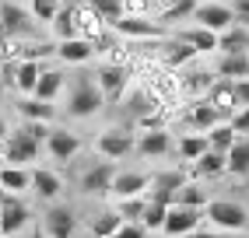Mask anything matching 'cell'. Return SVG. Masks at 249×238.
<instances>
[{
	"instance_id": "obj_1",
	"label": "cell",
	"mask_w": 249,
	"mask_h": 238,
	"mask_svg": "<svg viewBox=\"0 0 249 238\" xmlns=\"http://www.w3.org/2000/svg\"><path fill=\"white\" fill-rule=\"evenodd\" d=\"M106 109V98L98 91L95 74H74L67 81V91H63V112L71 119H95Z\"/></svg>"
},
{
	"instance_id": "obj_2",
	"label": "cell",
	"mask_w": 249,
	"mask_h": 238,
	"mask_svg": "<svg viewBox=\"0 0 249 238\" xmlns=\"http://www.w3.org/2000/svg\"><path fill=\"white\" fill-rule=\"evenodd\" d=\"M204 217H207L211 228H218L225 235L249 231V207L242 200H231V196H211V203L204 207Z\"/></svg>"
},
{
	"instance_id": "obj_3",
	"label": "cell",
	"mask_w": 249,
	"mask_h": 238,
	"mask_svg": "<svg viewBox=\"0 0 249 238\" xmlns=\"http://www.w3.org/2000/svg\"><path fill=\"white\" fill-rule=\"evenodd\" d=\"M95 154L106 158V161H123V158H130V154H137V130L130 126V123L106 126V130L95 137Z\"/></svg>"
},
{
	"instance_id": "obj_4",
	"label": "cell",
	"mask_w": 249,
	"mask_h": 238,
	"mask_svg": "<svg viewBox=\"0 0 249 238\" xmlns=\"http://www.w3.org/2000/svg\"><path fill=\"white\" fill-rule=\"evenodd\" d=\"M95 81H98V91H102L106 105H120L123 95L130 91V84H134V74H130V67H120V63H98L95 70Z\"/></svg>"
},
{
	"instance_id": "obj_5",
	"label": "cell",
	"mask_w": 249,
	"mask_h": 238,
	"mask_svg": "<svg viewBox=\"0 0 249 238\" xmlns=\"http://www.w3.org/2000/svg\"><path fill=\"white\" fill-rule=\"evenodd\" d=\"M39 154H42V144L28 133V126L21 123V126H11V133L4 137V161L7 165H28L32 168V161H39Z\"/></svg>"
},
{
	"instance_id": "obj_6",
	"label": "cell",
	"mask_w": 249,
	"mask_h": 238,
	"mask_svg": "<svg viewBox=\"0 0 249 238\" xmlns=\"http://www.w3.org/2000/svg\"><path fill=\"white\" fill-rule=\"evenodd\" d=\"M116 161H106V158H98L91 161L85 172L77 175V193L81 196H109L112 193V179H116Z\"/></svg>"
},
{
	"instance_id": "obj_7",
	"label": "cell",
	"mask_w": 249,
	"mask_h": 238,
	"mask_svg": "<svg viewBox=\"0 0 249 238\" xmlns=\"http://www.w3.org/2000/svg\"><path fill=\"white\" fill-rule=\"evenodd\" d=\"M207 217L200 207H186V203H169V214H165V224H161V235L165 238H186L190 231L204 228Z\"/></svg>"
},
{
	"instance_id": "obj_8",
	"label": "cell",
	"mask_w": 249,
	"mask_h": 238,
	"mask_svg": "<svg viewBox=\"0 0 249 238\" xmlns=\"http://www.w3.org/2000/svg\"><path fill=\"white\" fill-rule=\"evenodd\" d=\"M81 147H85V140H81L74 130H67V126H53V130H49V137H46V144H42V151L56 165H71Z\"/></svg>"
},
{
	"instance_id": "obj_9",
	"label": "cell",
	"mask_w": 249,
	"mask_h": 238,
	"mask_svg": "<svg viewBox=\"0 0 249 238\" xmlns=\"http://www.w3.org/2000/svg\"><path fill=\"white\" fill-rule=\"evenodd\" d=\"M190 21H196V25H204V28H211V32L221 35L225 28L235 25V11H231L228 0H200Z\"/></svg>"
},
{
	"instance_id": "obj_10",
	"label": "cell",
	"mask_w": 249,
	"mask_h": 238,
	"mask_svg": "<svg viewBox=\"0 0 249 238\" xmlns=\"http://www.w3.org/2000/svg\"><path fill=\"white\" fill-rule=\"evenodd\" d=\"M32 11L21 7L18 0H0V28L7 35H18V39H36V25H32Z\"/></svg>"
},
{
	"instance_id": "obj_11",
	"label": "cell",
	"mask_w": 249,
	"mask_h": 238,
	"mask_svg": "<svg viewBox=\"0 0 249 238\" xmlns=\"http://www.w3.org/2000/svg\"><path fill=\"white\" fill-rule=\"evenodd\" d=\"M112 28L120 32L126 42H158V39L169 35V28H165L161 21H155V18H126V14Z\"/></svg>"
},
{
	"instance_id": "obj_12",
	"label": "cell",
	"mask_w": 249,
	"mask_h": 238,
	"mask_svg": "<svg viewBox=\"0 0 249 238\" xmlns=\"http://www.w3.org/2000/svg\"><path fill=\"white\" fill-rule=\"evenodd\" d=\"M137 154L147 158V161H158V158L176 154V137L169 133V126L141 130V137H137Z\"/></svg>"
},
{
	"instance_id": "obj_13",
	"label": "cell",
	"mask_w": 249,
	"mask_h": 238,
	"mask_svg": "<svg viewBox=\"0 0 249 238\" xmlns=\"http://www.w3.org/2000/svg\"><path fill=\"white\" fill-rule=\"evenodd\" d=\"M42 231L46 238H74L77 231V214L67 207V203H49L46 214H42Z\"/></svg>"
},
{
	"instance_id": "obj_14",
	"label": "cell",
	"mask_w": 249,
	"mask_h": 238,
	"mask_svg": "<svg viewBox=\"0 0 249 238\" xmlns=\"http://www.w3.org/2000/svg\"><path fill=\"white\" fill-rule=\"evenodd\" d=\"M214 81H218V70L214 67H186V70L179 74V84H182V98L186 102H196V98H207V91L214 88Z\"/></svg>"
},
{
	"instance_id": "obj_15",
	"label": "cell",
	"mask_w": 249,
	"mask_h": 238,
	"mask_svg": "<svg viewBox=\"0 0 249 238\" xmlns=\"http://www.w3.org/2000/svg\"><path fill=\"white\" fill-rule=\"evenodd\" d=\"M147 186H151V172H141V168H120V172H116V179H112L109 200L147 196Z\"/></svg>"
},
{
	"instance_id": "obj_16",
	"label": "cell",
	"mask_w": 249,
	"mask_h": 238,
	"mask_svg": "<svg viewBox=\"0 0 249 238\" xmlns=\"http://www.w3.org/2000/svg\"><path fill=\"white\" fill-rule=\"evenodd\" d=\"M186 168V175L190 179H200V182H214V179H221V175H228V161H225V151H214V147H207L196 161H190V165H182Z\"/></svg>"
},
{
	"instance_id": "obj_17",
	"label": "cell",
	"mask_w": 249,
	"mask_h": 238,
	"mask_svg": "<svg viewBox=\"0 0 249 238\" xmlns=\"http://www.w3.org/2000/svg\"><path fill=\"white\" fill-rule=\"evenodd\" d=\"M218 123H225V119H221V112L214 109L207 98H196V102H190V105L182 109V126L193 130V133H207L211 126H218Z\"/></svg>"
},
{
	"instance_id": "obj_18",
	"label": "cell",
	"mask_w": 249,
	"mask_h": 238,
	"mask_svg": "<svg viewBox=\"0 0 249 238\" xmlns=\"http://www.w3.org/2000/svg\"><path fill=\"white\" fill-rule=\"evenodd\" d=\"M67 189V182H63L60 172L53 168H42V165H32V193H36L42 203H56Z\"/></svg>"
},
{
	"instance_id": "obj_19",
	"label": "cell",
	"mask_w": 249,
	"mask_h": 238,
	"mask_svg": "<svg viewBox=\"0 0 249 238\" xmlns=\"http://www.w3.org/2000/svg\"><path fill=\"white\" fill-rule=\"evenodd\" d=\"M186 168H172V172H155L151 175V186H147V200H158V203H172L179 186L186 182Z\"/></svg>"
},
{
	"instance_id": "obj_20",
	"label": "cell",
	"mask_w": 249,
	"mask_h": 238,
	"mask_svg": "<svg viewBox=\"0 0 249 238\" xmlns=\"http://www.w3.org/2000/svg\"><path fill=\"white\" fill-rule=\"evenodd\" d=\"M0 210H4V235L7 238H14L25 228H32V207L21 196H7L4 203H0Z\"/></svg>"
},
{
	"instance_id": "obj_21",
	"label": "cell",
	"mask_w": 249,
	"mask_h": 238,
	"mask_svg": "<svg viewBox=\"0 0 249 238\" xmlns=\"http://www.w3.org/2000/svg\"><path fill=\"white\" fill-rule=\"evenodd\" d=\"M172 35H179L186 46H193L200 56H211V53H218V32H211V28H204V25H196V21H190V25H179Z\"/></svg>"
},
{
	"instance_id": "obj_22",
	"label": "cell",
	"mask_w": 249,
	"mask_h": 238,
	"mask_svg": "<svg viewBox=\"0 0 249 238\" xmlns=\"http://www.w3.org/2000/svg\"><path fill=\"white\" fill-rule=\"evenodd\" d=\"M56 60L60 63H67V67H85V63H91L95 60V42H88V39H60L56 42Z\"/></svg>"
},
{
	"instance_id": "obj_23",
	"label": "cell",
	"mask_w": 249,
	"mask_h": 238,
	"mask_svg": "<svg viewBox=\"0 0 249 238\" xmlns=\"http://www.w3.org/2000/svg\"><path fill=\"white\" fill-rule=\"evenodd\" d=\"M207 102L221 112V119H231V116H235V109H239V98H235V81L218 77V81H214V88L207 91Z\"/></svg>"
},
{
	"instance_id": "obj_24",
	"label": "cell",
	"mask_w": 249,
	"mask_h": 238,
	"mask_svg": "<svg viewBox=\"0 0 249 238\" xmlns=\"http://www.w3.org/2000/svg\"><path fill=\"white\" fill-rule=\"evenodd\" d=\"M18 116H21V123H53L56 102H42L36 95H21L18 98Z\"/></svg>"
},
{
	"instance_id": "obj_25",
	"label": "cell",
	"mask_w": 249,
	"mask_h": 238,
	"mask_svg": "<svg viewBox=\"0 0 249 238\" xmlns=\"http://www.w3.org/2000/svg\"><path fill=\"white\" fill-rule=\"evenodd\" d=\"M109 28H112V25H106V18H102L91 4H81V7H77V35H81V39L98 42Z\"/></svg>"
},
{
	"instance_id": "obj_26",
	"label": "cell",
	"mask_w": 249,
	"mask_h": 238,
	"mask_svg": "<svg viewBox=\"0 0 249 238\" xmlns=\"http://www.w3.org/2000/svg\"><path fill=\"white\" fill-rule=\"evenodd\" d=\"M67 81H71V77L63 74L60 67H46L32 95H36V98H42V102H56V98H63V91H67Z\"/></svg>"
},
{
	"instance_id": "obj_27",
	"label": "cell",
	"mask_w": 249,
	"mask_h": 238,
	"mask_svg": "<svg viewBox=\"0 0 249 238\" xmlns=\"http://www.w3.org/2000/svg\"><path fill=\"white\" fill-rule=\"evenodd\" d=\"M0 186L11 193V196H21L32 193V168L28 165H0Z\"/></svg>"
},
{
	"instance_id": "obj_28",
	"label": "cell",
	"mask_w": 249,
	"mask_h": 238,
	"mask_svg": "<svg viewBox=\"0 0 249 238\" xmlns=\"http://www.w3.org/2000/svg\"><path fill=\"white\" fill-rule=\"evenodd\" d=\"M211 144H207V133H193V130H182L179 137H176V158L182 161V165H190V161H196L207 151Z\"/></svg>"
},
{
	"instance_id": "obj_29",
	"label": "cell",
	"mask_w": 249,
	"mask_h": 238,
	"mask_svg": "<svg viewBox=\"0 0 249 238\" xmlns=\"http://www.w3.org/2000/svg\"><path fill=\"white\" fill-rule=\"evenodd\" d=\"M214 70H218V77L242 81V77H249V53H218Z\"/></svg>"
},
{
	"instance_id": "obj_30",
	"label": "cell",
	"mask_w": 249,
	"mask_h": 238,
	"mask_svg": "<svg viewBox=\"0 0 249 238\" xmlns=\"http://www.w3.org/2000/svg\"><path fill=\"white\" fill-rule=\"evenodd\" d=\"M123 228V217L116 214V207L109 203L106 210H98V214H91V221H88V231H91V238H116V231Z\"/></svg>"
},
{
	"instance_id": "obj_31",
	"label": "cell",
	"mask_w": 249,
	"mask_h": 238,
	"mask_svg": "<svg viewBox=\"0 0 249 238\" xmlns=\"http://www.w3.org/2000/svg\"><path fill=\"white\" fill-rule=\"evenodd\" d=\"M42 60H18V70H14V91L18 95H32L36 91V84L42 77Z\"/></svg>"
},
{
	"instance_id": "obj_32",
	"label": "cell",
	"mask_w": 249,
	"mask_h": 238,
	"mask_svg": "<svg viewBox=\"0 0 249 238\" xmlns=\"http://www.w3.org/2000/svg\"><path fill=\"white\" fill-rule=\"evenodd\" d=\"M225 161H228V175L231 179H249V137H239L231 144Z\"/></svg>"
},
{
	"instance_id": "obj_33",
	"label": "cell",
	"mask_w": 249,
	"mask_h": 238,
	"mask_svg": "<svg viewBox=\"0 0 249 238\" xmlns=\"http://www.w3.org/2000/svg\"><path fill=\"white\" fill-rule=\"evenodd\" d=\"M172 203H186V207H207L211 203V189H207V182H200V179H186L179 186V193H176V200Z\"/></svg>"
},
{
	"instance_id": "obj_34",
	"label": "cell",
	"mask_w": 249,
	"mask_h": 238,
	"mask_svg": "<svg viewBox=\"0 0 249 238\" xmlns=\"http://www.w3.org/2000/svg\"><path fill=\"white\" fill-rule=\"evenodd\" d=\"M49 32H53V39H77V7L74 4H63L56 11V18L49 21Z\"/></svg>"
},
{
	"instance_id": "obj_35",
	"label": "cell",
	"mask_w": 249,
	"mask_h": 238,
	"mask_svg": "<svg viewBox=\"0 0 249 238\" xmlns=\"http://www.w3.org/2000/svg\"><path fill=\"white\" fill-rule=\"evenodd\" d=\"M218 53H249V25H231L218 35Z\"/></svg>"
},
{
	"instance_id": "obj_36",
	"label": "cell",
	"mask_w": 249,
	"mask_h": 238,
	"mask_svg": "<svg viewBox=\"0 0 249 238\" xmlns=\"http://www.w3.org/2000/svg\"><path fill=\"white\" fill-rule=\"evenodd\" d=\"M165 214H169V203H158V200H147L144 203V214H141V224L147 228V231H158L161 235V224H165Z\"/></svg>"
},
{
	"instance_id": "obj_37",
	"label": "cell",
	"mask_w": 249,
	"mask_h": 238,
	"mask_svg": "<svg viewBox=\"0 0 249 238\" xmlns=\"http://www.w3.org/2000/svg\"><path fill=\"white\" fill-rule=\"evenodd\" d=\"M235 140H239V133L231 130V123H228V119H225V123H218V126H211V130H207V144H211L214 151H225V154H228V147L235 144Z\"/></svg>"
},
{
	"instance_id": "obj_38",
	"label": "cell",
	"mask_w": 249,
	"mask_h": 238,
	"mask_svg": "<svg viewBox=\"0 0 249 238\" xmlns=\"http://www.w3.org/2000/svg\"><path fill=\"white\" fill-rule=\"evenodd\" d=\"M112 207H116V214H120L123 221H141V214H144V203H147V196H126V200H109Z\"/></svg>"
},
{
	"instance_id": "obj_39",
	"label": "cell",
	"mask_w": 249,
	"mask_h": 238,
	"mask_svg": "<svg viewBox=\"0 0 249 238\" xmlns=\"http://www.w3.org/2000/svg\"><path fill=\"white\" fill-rule=\"evenodd\" d=\"M60 7H63V0H28L32 18H36V21H42V25H49V21H53Z\"/></svg>"
},
{
	"instance_id": "obj_40",
	"label": "cell",
	"mask_w": 249,
	"mask_h": 238,
	"mask_svg": "<svg viewBox=\"0 0 249 238\" xmlns=\"http://www.w3.org/2000/svg\"><path fill=\"white\" fill-rule=\"evenodd\" d=\"M88 4L106 18V25H116L123 18V0H88Z\"/></svg>"
},
{
	"instance_id": "obj_41",
	"label": "cell",
	"mask_w": 249,
	"mask_h": 238,
	"mask_svg": "<svg viewBox=\"0 0 249 238\" xmlns=\"http://www.w3.org/2000/svg\"><path fill=\"white\" fill-rule=\"evenodd\" d=\"M116 238H151V231H147L141 221H123V228L116 231Z\"/></svg>"
},
{
	"instance_id": "obj_42",
	"label": "cell",
	"mask_w": 249,
	"mask_h": 238,
	"mask_svg": "<svg viewBox=\"0 0 249 238\" xmlns=\"http://www.w3.org/2000/svg\"><path fill=\"white\" fill-rule=\"evenodd\" d=\"M228 123H231V130H235L239 137H249V105L246 109H235V116H231Z\"/></svg>"
},
{
	"instance_id": "obj_43",
	"label": "cell",
	"mask_w": 249,
	"mask_h": 238,
	"mask_svg": "<svg viewBox=\"0 0 249 238\" xmlns=\"http://www.w3.org/2000/svg\"><path fill=\"white\" fill-rule=\"evenodd\" d=\"M231 11H235V21L239 25H249V0H228Z\"/></svg>"
},
{
	"instance_id": "obj_44",
	"label": "cell",
	"mask_w": 249,
	"mask_h": 238,
	"mask_svg": "<svg viewBox=\"0 0 249 238\" xmlns=\"http://www.w3.org/2000/svg\"><path fill=\"white\" fill-rule=\"evenodd\" d=\"M235 98H239V109H246V105H249V77L235 81Z\"/></svg>"
},
{
	"instance_id": "obj_45",
	"label": "cell",
	"mask_w": 249,
	"mask_h": 238,
	"mask_svg": "<svg viewBox=\"0 0 249 238\" xmlns=\"http://www.w3.org/2000/svg\"><path fill=\"white\" fill-rule=\"evenodd\" d=\"M186 238H225V231H218V228H211V224H207V228H196V231H190Z\"/></svg>"
},
{
	"instance_id": "obj_46",
	"label": "cell",
	"mask_w": 249,
	"mask_h": 238,
	"mask_svg": "<svg viewBox=\"0 0 249 238\" xmlns=\"http://www.w3.org/2000/svg\"><path fill=\"white\" fill-rule=\"evenodd\" d=\"M28 238H46V231H42V224H32V231H28Z\"/></svg>"
},
{
	"instance_id": "obj_47",
	"label": "cell",
	"mask_w": 249,
	"mask_h": 238,
	"mask_svg": "<svg viewBox=\"0 0 249 238\" xmlns=\"http://www.w3.org/2000/svg\"><path fill=\"white\" fill-rule=\"evenodd\" d=\"M7 133H11V126L4 123V119H0V140H4V137H7Z\"/></svg>"
},
{
	"instance_id": "obj_48",
	"label": "cell",
	"mask_w": 249,
	"mask_h": 238,
	"mask_svg": "<svg viewBox=\"0 0 249 238\" xmlns=\"http://www.w3.org/2000/svg\"><path fill=\"white\" fill-rule=\"evenodd\" d=\"M4 98H7V84L0 81V105H4Z\"/></svg>"
},
{
	"instance_id": "obj_49",
	"label": "cell",
	"mask_w": 249,
	"mask_h": 238,
	"mask_svg": "<svg viewBox=\"0 0 249 238\" xmlns=\"http://www.w3.org/2000/svg\"><path fill=\"white\" fill-rule=\"evenodd\" d=\"M225 238H249V231H235V235H225Z\"/></svg>"
},
{
	"instance_id": "obj_50",
	"label": "cell",
	"mask_w": 249,
	"mask_h": 238,
	"mask_svg": "<svg viewBox=\"0 0 249 238\" xmlns=\"http://www.w3.org/2000/svg\"><path fill=\"white\" fill-rule=\"evenodd\" d=\"M63 4H74V7H81V4H88V0H63Z\"/></svg>"
},
{
	"instance_id": "obj_51",
	"label": "cell",
	"mask_w": 249,
	"mask_h": 238,
	"mask_svg": "<svg viewBox=\"0 0 249 238\" xmlns=\"http://www.w3.org/2000/svg\"><path fill=\"white\" fill-rule=\"evenodd\" d=\"M7 196H11V193H7V189H4V186H0V203H4V200H7Z\"/></svg>"
},
{
	"instance_id": "obj_52",
	"label": "cell",
	"mask_w": 249,
	"mask_h": 238,
	"mask_svg": "<svg viewBox=\"0 0 249 238\" xmlns=\"http://www.w3.org/2000/svg\"><path fill=\"white\" fill-rule=\"evenodd\" d=\"M0 235H4V210H0ZM7 238V235H4Z\"/></svg>"
},
{
	"instance_id": "obj_53",
	"label": "cell",
	"mask_w": 249,
	"mask_h": 238,
	"mask_svg": "<svg viewBox=\"0 0 249 238\" xmlns=\"http://www.w3.org/2000/svg\"><path fill=\"white\" fill-rule=\"evenodd\" d=\"M0 238H4V235H0Z\"/></svg>"
},
{
	"instance_id": "obj_54",
	"label": "cell",
	"mask_w": 249,
	"mask_h": 238,
	"mask_svg": "<svg viewBox=\"0 0 249 238\" xmlns=\"http://www.w3.org/2000/svg\"><path fill=\"white\" fill-rule=\"evenodd\" d=\"M0 32H4V28H0Z\"/></svg>"
}]
</instances>
